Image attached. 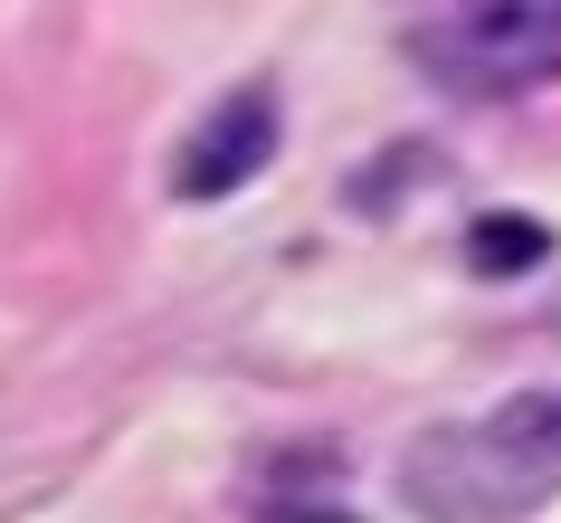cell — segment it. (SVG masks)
Masks as SVG:
<instances>
[{"instance_id":"277c9868","label":"cell","mask_w":561,"mask_h":523,"mask_svg":"<svg viewBox=\"0 0 561 523\" xmlns=\"http://www.w3.org/2000/svg\"><path fill=\"white\" fill-rule=\"evenodd\" d=\"M533 258H542V229H533V219H514V209L476 229V266H533Z\"/></svg>"},{"instance_id":"6da1fadb","label":"cell","mask_w":561,"mask_h":523,"mask_svg":"<svg viewBox=\"0 0 561 523\" xmlns=\"http://www.w3.org/2000/svg\"><path fill=\"white\" fill-rule=\"evenodd\" d=\"M561 486V390H524V400L428 429L400 457V504L428 523H504L542 504Z\"/></svg>"},{"instance_id":"3957f363","label":"cell","mask_w":561,"mask_h":523,"mask_svg":"<svg viewBox=\"0 0 561 523\" xmlns=\"http://www.w3.org/2000/svg\"><path fill=\"white\" fill-rule=\"evenodd\" d=\"M266 162H276V95H266V87H238L229 105L191 134L172 191H181V201H229V191H248Z\"/></svg>"},{"instance_id":"7a4b0ae2","label":"cell","mask_w":561,"mask_h":523,"mask_svg":"<svg viewBox=\"0 0 561 523\" xmlns=\"http://www.w3.org/2000/svg\"><path fill=\"white\" fill-rule=\"evenodd\" d=\"M410 58L438 95L504 105L561 77V0H438L410 30Z\"/></svg>"}]
</instances>
